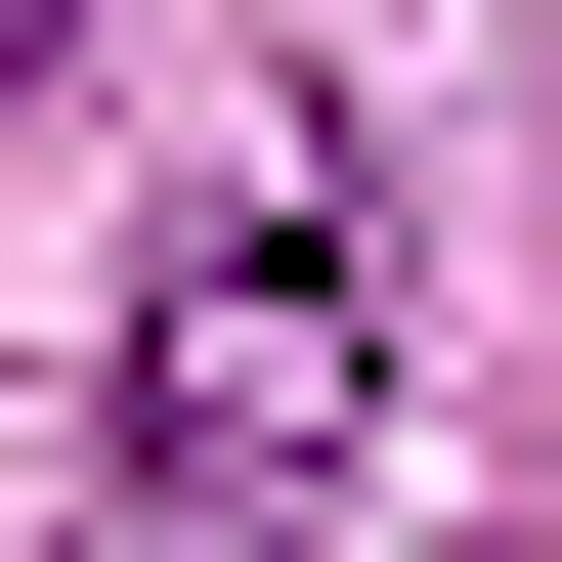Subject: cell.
I'll list each match as a JSON object with an SVG mask.
<instances>
[{
  "label": "cell",
  "instance_id": "7a4b0ae2",
  "mask_svg": "<svg viewBox=\"0 0 562 562\" xmlns=\"http://www.w3.org/2000/svg\"><path fill=\"white\" fill-rule=\"evenodd\" d=\"M0 44H44V0H0Z\"/></svg>",
  "mask_w": 562,
  "mask_h": 562
},
{
  "label": "cell",
  "instance_id": "6da1fadb",
  "mask_svg": "<svg viewBox=\"0 0 562 562\" xmlns=\"http://www.w3.org/2000/svg\"><path fill=\"white\" fill-rule=\"evenodd\" d=\"M347 432H390V260H347V173H216L173 260H131V347H87V519H131V562H303Z\"/></svg>",
  "mask_w": 562,
  "mask_h": 562
}]
</instances>
